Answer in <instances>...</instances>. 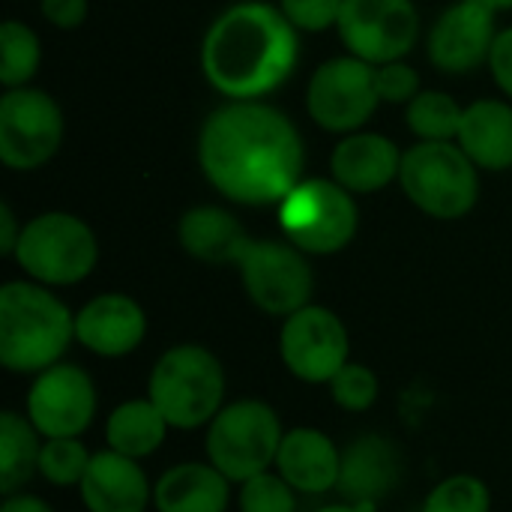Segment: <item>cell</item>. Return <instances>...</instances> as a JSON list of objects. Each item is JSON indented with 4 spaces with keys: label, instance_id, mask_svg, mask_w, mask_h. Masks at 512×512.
<instances>
[{
    "label": "cell",
    "instance_id": "cell-1",
    "mask_svg": "<svg viewBox=\"0 0 512 512\" xmlns=\"http://www.w3.org/2000/svg\"><path fill=\"white\" fill-rule=\"evenodd\" d=\"M207 183L243 207L279 204L303 177L306 147L288 114L261 99L216 108L198 135Z\"/></svg>",
    "mask_w": 512,
    "mask_h": 512
},
{
    "label": "cell",
    "instance_id": "cell-2",
    "mask_svg": "<svg viewBox=\"0 0 512 512\" xmlns=\"http://www.w3.org/2000/svg\"><path fill=\"white\" fill-rule=\"evenodd\" d=\"M300 30L279 6L243 0L204 33L201 72L228 102H252L279 90L300 60Z\"/></svg>",
    "mask_w": 512,
    "mask_h": 512
},
{
    "label": "cell",
    "instance_id": "cell-3",
    "mask_svg": "<svg viewBox=\"0 0 512 512\" xmlns=\"http://www.w3.org/2000/svg\"><path fill=\"white\" fill-rule=\"evenodd\" d=\"M75 339V315L39 282L0 288V363L12 375H39L60 363Z\"/></svg>",
    "mask_w": 512,
    "mask_h": 512
},
{
    "label": "cell",
    "instance_id": "cell-4",
    "mask_svg": "<svg viewBox=\"0 0 512 512\" xmlns=\"http://www.w3.org/2000/svg\"><path fill=\"white\" fill-rule=\"evenodd\" d=\"M225 369L204 345H174L150 369L147 399L162 411L171 429L192 432L210 426L225 408Z\"/></svg>",
    "mask_w": 512,
    "mask_h": 512
},
{
    "label": "cell",
    "instance_id": "cell-5",
    "mask_svg": "<svg viewBox=\"0 0 512 512\" xmlns=\"http://www.w3.org/2000/svg\"><path fill=\"white\" fill-rule=\"evenodd\" d=\"M399 183L408 201L432 219H462L477 207L480 174L453 141H420L402 153Z\"/></svg>",
    "mask_w": 512,
    "mask_h": 512
},
{
    "label": "cell",
    "instance_id": "cell-6",
    "mask_svg": "<svg viewBox=\"0 0 512 512\" xmlns=\"http://www.w3.org/2000/svg\"><path fill=\"white\" fill-rule=\"evenodd\" d=\"M12 258L30 276V282L66 288L84 282L96 270L99 240L84 219L63 210H51L21 225V237Z\"/></svg>",
    "mask_w": 512,
    "mask_h": 512
},
{
    "label": "cell",
    "instance_id": "cell-7",
    "mask_svg": "<svg viewBox=\"0 0 512 512\" xmlns=\"http://www.w3.org/2000/svg\"><path fill=\"white\" fill-rule=\"evenodd\" d=\"M282 438V420L267 402L237 399L210 420L204 450L207 462L216 465L231 483H246L276 468Z\"/></svg>",
    "mask_w": 512,
    "mask_h": 512
},
{
    "label": "cell",
    "instance_id": "cell-8",
    "mask_svg": "<svg viewBox=\"0 0 512 512\" xmlns=\"http://www.w3.org/2000/svg\"><path fill=\"white\" fill-rule=\"evenodd\" d=\"M279 225L297 249L306 255L342 252L360 228V210L354 192L327 177L300 180L279 201Z\"/></svg>",
    "mask_w": 512,
    "mask_h": 512
},
{
    "label": "cell",
    "instance_id": "cell-9",
    "mask_svg": "<svg viewBox=\"0 0 512 512\" xmlns=\"http://www.w3.org/2000/svg\"><path fill=\"white\" fill-rule=\"evenodd\" d=\"M63 144V111L39 87H12L0 96V159L12 171L42 168Z\"/></svg>",
    "mask_w": 512,
    "mask_h": 512
},
{
    "label": "cell",
    "instance_id": "cell-10",
    "mask_svg": "<svg viewBox=\"0 0 512 512\" xmlns=\"http://www.w3.org/2000/svg\"><path fill=\"white\" fill-rule=\"evenodd\" d=\"M237 270L249 300L273 318H288L312 303L315 273L294 243L252 240Z\"/></svg>",
    "mask_w": 512,
    "mask_h": 512
},
{
    "label": "cell",
    "instance_id": "cell-11",
    "mask_svg": "<svg viewBox=\"0 0 512 512\" xmlns=\"http://www.w3.org/2000/svg\"><path fill=\"white\" fill-rule=\"evenodd\" d=\"M378 105L381 96L375 87V66L354 54L321 63L306 90L309 117L321 129L339 135L360 132V126L369 123Z\"/></svg>",
    "mask_w": 512,
    "mask_h": 512
},
{
    "label": "cell",
    "instance_id": "cell-12",
    "mask_svg": "<svg viewBox=\"0 0 512 512\" xmlns=\"http://www.w3.org/2000/svg\"><path fill=\"white\" fill-rule=\"evenodd\" d=\"M336 30L348 54L384 66L411 54L420 36V12L411 0H342Z\"/></svg>",
    "mask_w": 512,
    "mask_h": 512
},
{
    "label": "cell",
    "instance_id": "cell-13",
    "mask_svg": "<svg viewBox=\"0 0 512 512\" xmlns=\"http://www.w3.org/2000/svg\"><path fill=\"white\" fill-rule=\"evenodd\" d=\"M279 357L303 384H330L351 363V339L336 312L327 306H303L288 315L279 330Z\"/></svg>",
    "mask_w": 512,
    "mask_h": 512
},
{
    "label": "cell",
    "instance_id": "cell-14",
    "mask_svg": "<svg viewBox=\"0 0 512 512\" xmlns=\"http://www.w3.org/2000/svg\"><path fill=\"white\" fill-rule=\"evenodd\" d=\"M99 411L93 378L75 363H57L33 375L27 420L42 438H81Z\"/></svg>",
    "mask_w": 512,
    "mask_h": 512
},
{
    "label": "cell",
    "instance_id": "cell-15",
    "mask_svg": "<svg viewBox=\"0 0 512 512\" xmlns=\"http://www.w3.org/2000/svg\"><path fill=\"white\" fill-rule=\"evenodd\" d=\"M498 9L489 0H459L450 6L429 33V60L435 69L447 75H468L489 63L492 45L498 39L495 30Z\"/></svg>",
    "mask_w": 512,
    "mask_h": 512
},
{
    "label": "cell",
    "instance_id": "cell-16",
    "mask_svg": "<svg viewBox=\"0 0 512 512\" xmlns=\"http://www.w3.org/2000/svg\"><path fill=\"white\" fill-rule=\"evenodd\" d=\"M147 315L129 294H96L75 312V342L96 357L120 360L141 348Z\"/></svg>",
    "mask_w": 512,
    "mask_h": 512
},
{
    "label": "cell",
    "instance_id": "cell-17",
    "mask_svg": "<svg viewBox=\"0 0 512 512\" xmlns=\"http://www.w3.org/2000/svg\"><path fill=\"white\" fill-rule=\"evenodd\" d=\"M78 495L87 512H147L153 504V486L141 462L114 450L93 453Z\"/></svg>",
    "mask_w": 512,
    "mask_h": 512
},
{
    "label": "cell",
    "instance_id": "cell-18",
    "mask_svg": "<svg viewBox=\"0 0 512 512\" xmlns=\"http://www.w3.org/2000/svg\"><path fill=\"white\" fill-rule=\"evenodd\" d=\"M276 471L291 483L300 495H324L330 489H339L342 477V450L333 444L330 435L321 429L297 426L285 432Z\"/></svg>",
    "mask_w": 512,
    "mask_h": 512
},
{
    "label": "cell",
    "instance_id": "cell-19",
    "mask_svg": "<svg viewBox=\"0 0 512 512\" xmlns=\"http://www.w3.org/2000/svg\"><path fill=\"white\" fill-rule=\"evenodd\" d=\"M399 168L402 150L378 132H351L330 156L333 180L354 195H372L384 189L387 183L399 180Z\"/></svg>",
    "mask_w": 512,
    "mask_h": 512
},
{
    "label": "cell",
    "instance_id": "cell-20",
    "mask_svg": "<svg viewBox=\"0 0 512 512\" xmlns=\"http://www.w3.org/2000/svg\"><path fill=\"white\" fill-rule=\"evenodd\" d=\"M177 237L189 258H195L201 264H213V267H228V264L237 267L252 243V237L246 234L240 219L213 204L186 210L180 216Z\"/></svg>",
    "mask_w": 512,
    "mask_h": 512
},
{
    "label": "cell",
    "instance_id": "cell-21",
    "mask_svg": "<svg viewBox=\"0 0 512 512\" xmlns=\"http://www.w3.org/2000/svg\"><path fill=\"white\" fill-rule=\"evenodd\" d=\"M402 474V456L393 441L381 435H363L342 453L339 489L351 504H375L387 498Z\"/></svg>",
    "mask_w": 512,
    "mask_h": 512
},
{
    "label": "cell",
    "instance_id": "cell-22",
    "mask_svg": "<svg viewBox=\"0 0 512 512\" xmlns=\"http://www.w3.org/2000/svg\"><path fill=\"white\" fill-rule=\"evenodd\" d=\"M231 480L210 462H180L153 486L156 512H225Z\"/></svg>",
    "mask_w": 512,
    "mask_h": 512
},
{
    "label": "cell",
    "instance_id": "cell-23",
    "mask_svg": "<svg viewBox=\"0 0 512 512\" xmlns=\"http://www.w3.org/2000/svg\"><path fill=\"white\" fill-rule=\"evenodd\" d=\"M459 147L477 168H512V105L501 99H477L465 108L459 126Z\"/></svg>",
    "mask_w": 512,
    "mask_h": 512
},
{
    "label": "cell",
    "instance_id": "cell-24",
    "mask_svg": "<svg viewBox=\"0 0 512 512\" xmlns=\"http://www.w3.org/2000/svg\"><path fill=\"white\" fill-rule=\"evenodd\" d=\"M168 429V420L150 399H126L105 420V444L108 450L141 462L165 444Z\"/></svg>",
    "mask_w": 512,
    "mask_h": 512
},
{
    "label": "cell",
    "instance_id": "cell-25",
    "mask_svg": "<svg viewBox=\"0 0 512 512\" xmlns=\"http://www.w3.org/2000/svg\"><path fill=\"white\" fill-rule=\"evenodd\" d=\"M42 435L27 420V414L3 411L0 414V492L15 495L39 474Z\"/></svg>",
    "mask_w": 512,
    "mask_h": 512
},
{
    "label": "cell",
    "instance_id": "cell-26",
    "mask_svg": "<svg viewBox=\"0 0 512 512\" xmlns=\"http://www.w3.org/2000/svg\"><path fill=\"white\" fill-rule=\"evenodd\" d=\"M465 108L444 90H420L405 111L408 129L420 141H453L459 138Z\"/></svg>",
    "mask_w": 512,
    "mask_h": 512
},
{
    "label": "cell",
    "instance_id": "cell-27",
    "mask_svg": "<svg viewBox=\"0 0 512 512\" xmlns=\"http://www.w3.org/2000/svg\"><path fill=\"white\" fill-rule=\"evenodd\" d=\"M39 60H42L39 36L21 21H3V27H0V84L6 90L24 87L39 72Z\"/></svg>",
    "mask_w": 512,
    "mask_h": 512
},
{
    "label": "cell",
    "instance_id": "cell-28",
    "mask_svg": "<svg viewBox=\"0 0 512 512\" xmlns=\"http://www.w3.org/2000/svg\"><path fill=\"white\" fill-rule=\"evenodd\" d=\"M93 453L81 444V438H45L39 453V477L57 489L81 486Z\"/></svg>",
    "mask_w": 512,
    "mask_h": 512
},
{
    "label": "cell",
    "instance_id": "cell-29",
    "mask_svg": "<svg viewBox=\"0 0 512 512\" xmlns=\"http://www.w3.org/2000/svg\"><path fill=\"white\" fill-rule=\"evenodd\" d=\"M420 512H492V492L474 474H453L426 495Z\"/></svg>",
    "mask_w": 512,
    "mask_h": 512
},
{
    "label": "cell",
    "instance_id": "cell-30",
    "mask_svg": "<svg viewBox=\"0 0 512 512\" xmlns=\"http://www.w3.org/2000/svg\"><path fill=\"white\" fill-rule=\"evenodd\" d=\"M327 387H330V399L348 414L369 411L381 393V381L366 363H345Z\"/></svg>",
    "mask_w": 512,
    "mask_h": 512
},
{
    "label": "cell",
    "instance_id": "cell-31",
    "mask_svg": "<svg viewBox=\"0 0 512 512\" xmlns=\"http://www.w3.org/2000/svg\"><path fill=\"white\" fill-rule=\"evenodd\" d=\"M240 512H297V492L279 471H264L240 483Z\"/></svg>",
    "mask_w": 512,
    "mask_h": 512
},
{
    "label": "cell",
    "instance_id": "cell-32",
    "mask_svg": "<svg viewBox=\"0 0 512 512\" xmlns=\"http://www.w3.org/2000/svg\"><path fill=\"white\" fill-rule=\"evenodd\" d=\"M279 9L297 30L324 33L339 24L342 0H279Z\"/></svg>",
    "mask_w": 512,
    "mask_h": 512
},
{
    "label": "cell",
    "instance_id": "cell-33",
    "mask_svg": "<svg viewBox=\"0 0 512 512\" xmlns=\"http://www.w3.org/2000/svg\"><path fill=\"white\" fill-rule=\"evenodd\" d=\"M375 87H378L381 102L408 105L420 93V75H417L414 66H408L402 60H393V63L375 66Z\"/></svg>",
    "mask_w": 512,
    "mask_h": 512
},
{
    "label": "cell",
    "instance_id": "cell-34",
    "mask_svg": "<svg viewBox=\"0 0 512 512\" xmlns=\"http://www.w3.org/2000/svg\"><path fill=\"white\" fill-rule=\"evenodd\" d=\"M39 12L57 30H75L87 21V0H39Z\"/></svg>",
    "mask_w": 512,
    "mask_h": 512
},
{
    "label": "cell",
    "instance_id": "cell-35",
    "mask_svg": "<svg viewBox=\"0 0 512 512\" xmlns=\"http://www.w3.org/2000/svg\"><path fill=\"white\" fill-rule=\"evenodd\" d=\"M489 69H492L495 84L512 99V27L498 33L492 54H489Z\"/></svg>",
    "mask_w": 512,
    "mask_h": 512
},
{
    "label": "cell",
    "instance_id": "cell-36",
    "mask_svg": "<svg viewBox=\"0 0 512 512\" xmlns=\"http://www.w3.org/2000/svg\"><path fill=\"white\" fill-rule=\"evenodd\" d=\"M18 237H21V228L15 222V213L9 204H0V252L12 258L15 246H18Z\"/></svg>",
    "mask_w": 512,
    "mask_h": 512
},
{
    "label": "cell",
    "instance_id": "cell-37",
    "mask_svg": "<svg viewBox=\"0 0 512 512\" xmlns=\"http://www.w3.org/2000/svg\"><path fill=\"white\" fill-rule=\"evenodd\" d=\"M0 512H54V507L48 501H42L39 495L15 492V495H3Z\"/></svg>",
    "mask_w": 512,
    "mask_h": 512
},
{
    "label": "cell",
    "instance_id": "cell-38",
    "mask_svg": "<svg viewBox=\"0 0 512 512\" xmlns=\"http://www.w3.org/2000/svg\"><path fill=\"white\" fill-rule=\"evenodd\" d=\"M378 507L375 504H351V501H345V504H333V507H324V510L318 512H375Z\"/></svg>",
    "mask_w": 512,
    "mask_h": 512
},
{
    "label": "cell",
    "instance_id": "cell-39",
    "mask_svg": "<svg viewBox=\"0 0 512 512\" xmlns=\"http://www.w3.org/2000/svg\"><path fill=\"white\" fill-rule=\"evenodd\" d=\"M498 12H507V9H512V0H489Z\"/></svg>",
    "mask_w": 512,
    "mask_h": 512
}]
</instances>
